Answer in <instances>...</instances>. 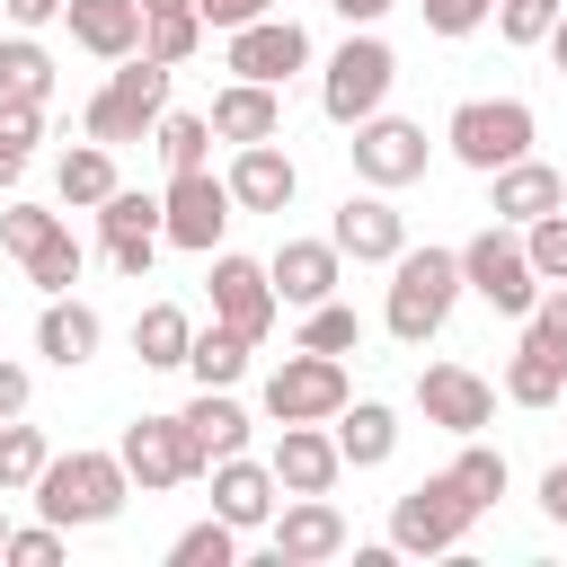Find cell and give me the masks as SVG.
<instances>
[{
  "mask_svg": "<svg viewBox=\"0 0 567 567\" xmlns=\"http://www.w3.org/2000/svg\"><path fill=\"white\" fill-rule=\"evenodd\" d=\"M275 310H284V301H275L266 266H257V257H230V248H221V257H213V319H221V328H239L248 346H266Z\"/></svg>",
  "mask_w": 567,
  "mask_h": 567,
  "instance_id": "14",
  "label": "cell"
},
{
  "mask_svg": "<svg viewBox=\"0 0 567 567\" xmlns=\"http://www.w3.org/2000/svg\"><path fill=\"white\" fill-rule=\"evenodd\" d=\"M97 337H106V319H97L89 301H71V292H44V319H35V354H44V363L80 372V363L97 354Z\"/></svg>",
  "mask_w": 567,
  "mask_h": 567,
  "instance_id": "22",
  "label": "cell"
},
{
  "mask_svg": "<svg viewBox=\"0 0 567 567\" xmlns=\"http://www.w3.org/2000/svg\"><path fill=\"white\" fill-rule=\"evenodd\" d=\"M275 470L266 461H248V452H230V461H213V514L230 523V532H266L275 523Z\"/></svg>",
  "mask_w": 567,
  "mask_h": 567,
  "instance_id": "20",
  "label": "cell"
},
{
  "mask_svg": "<svg viewBox=\"0 0 567 567\" xmlns=\"http://www.w3.org/2000/svg\"><path fill=\"white\" fill-rule=\"evenodd\" d=\"M461 292H478V301L505 310V319H523V310L540 301V275H532L514 221H487L478 239H461Z\"/></svg>",
  "mask_w": 567,
  "mask_h": 567,
  "instance_id": "4",
  "label": "cell"
},
{
  "mask_svg": "<svg viewBox=\"0 0 567 567\" xmlns=\"http://www.w3.org/2000/svg\"><path fill=\"white\" fill-rule=\"evenodd\" d=\"M558 27V0H496V35L505 44H540Z\"/></svg>",
  "mask_w": 567,
  "mask_h": 567,
  "instance_id": "42",
  "label": "cell"
},
{
  "mask_svg": "<svg viewBox=\"0 0 567 567\" xmlns=\"http://www.w3.org/2000/svg\"><path fill=\"white\" fill-rule=\"evenodd\" d=\"M505 399H514V408H558V399H567V363L540 354V346H523V354L505 363Z\"/></svg>",
  "mask_w": 567,
  "mask_h": 567,
  "instance_id": "31",
  "label": "cell"
},
{
  "mask_svg": "<svg viewBox=\"0 0 567 567\" xmlns=\"http://www.w3.org/2000/svg\"><path fill=\"white\" fill-rule=\"evenodd\" d=\"M523 346H540V354L567 363V284H540V301L523 310Z\"/></svg>",
  "mask_w": 567,
  "mask_h": 567,
  "instance_id": "41",
  "label": "cell"
},
{
  "mask_svg": "<svg viewBox=\"0 0 567 567\" xmlns=\"http://www.w3.org/2000/svg\"><path fill=\"white\" fill-rule=\"evenodd\" d=\"M151 142H159V159H168V177H177V168H204V151H213V124H204V115H168V106H159Z\"/></svg>",
  "mask_w": 567,
  "mask_h": 567,
  "instance_id": "37",
  "label": "cell"
},
{
  "mask_svg": "<svg viewBox=\"0 0 567 567\" xmlns=\"http://www.w3.org/2000/svg\"><path fill=\"white\" fill-rule=\"evenodd\" d=\"M0 540H9V514H0Z\"/></svg>",
  "mask_w": 567,
  "mask_h": 567,
  "instance_id": "54",
  "label": "cell"
},
{
  "mask_svg": "<svg viewBox=\"0 0 567 567\" xmlns=\"http://www.w3.org/2000/svg\"><path fill=\"white\" fill-rule=\"evenodd\" d=\"M0 97H35V106L53 97V53L35 35H9L0 44Z\"/></svg>",
  "mask_w": 567,
  "mask_h": 567,
  "instance_id": "32",
  "label": "cell"
},
{
  "mask_svg": "<svg viewBox=\"0 0 567 567\" xmlns=\"http://www.w3.org/2000/svg\"><path fill=\"white\" fill-rule=\"evenodd\" d=\"M27 390H35L27 363H0V416H27Z\"/></svg>",
  "mask_w": 567,
  "mask_h": 567,
  "instance_id": "48",
  "label": "cell"
},
{
  "mask_svg": "<svg viewBox=\"0 0 567 567\" xmlns=\"http://www.w3.org/2000/svg\"><path fill=\"white\" fill-rule=\"evenodd\" d=\"M248 354H257V346H248L239 328H221V319H213V328H195V346H186V363H177V372H195V390H230V381L248 372Z\"/></svg>",
  "mask_w": 567,
  "mask_h": 567,
  "instance_id": "28",
  "label": "cell"
},
{
  "mask_svg": "<svg viewBox=\"0 0 567 567\" xmlns=\"http://www.w3.org/2000/svg\"><path fill=\"white\" fill-rule=\"evenodd\" d=\"M328 425H337V461H346V470H381V461L399 452V416H390L381 399H346Z\"/></svg>",
  "mask_w": 567,
  "mask_h": 567,
  "instance_id": "25",
  "label": "cell"
},
{
  "mask_svg": "<svg viewBox=\"0 0 567 567\" xmlns=\"http://www.w3.org/2000/svg\"><path fill=\"white\" fill-rule=\"evenodd\" d=\"M0 558H9V567H53V558H62V523H35V532H9V540H0Z\"/></svg>",
  "mask_w": 567,
  "mask_h": 567,
  "instance_id": "43",
  "label": "cell"
},
{
  "mask_svg": "<svg viewBox=\"0 0 567 567\" xmlns=\"http://www.w3.org/2000/svg\"><path fill=\"white\" fill-rule=\"evenodd\" d=\"M266 470H275V487H284V496H328L346 461H337V434H328V425H284Z\"/></svg>",
  "mask_w": 567,
  "mask_h": 567,
  "instance_id": "19",
  "label": "cell"
},
{
  "mask_svg": "<svg viewBox=\"0 0 567 567\" xmlns=\"http://www.w3.org/2000/svg\"><path fill=\"white\" fill-rule=\"evenodd\" d=\"M266 540H275V558H284V567H319V558H337V549H346V514H337L328 496H292V505L266 523Z\"/></svg>",
  "mask_w": 567,
  "mask_h": 567,
  "instance_id": "16",
  "label": "cell"
},
{
  "mask_svg": "<svg viewBox=\"0 0 567 567\" xmlns=\"http://www.w3.org/2000/svg\"><path fill=\"white\" fill-rule=\"evenodd\" d=\"M177 416H186V434H195L204 470H213V461H230V452H248V408H239L230 390H195Z\"/></svg>",
  "mask_w": 567,
  "mask_h": 567,
  "instance_id": "26",
  "label": "cell"
},
{
  "mask_svg": "<svg viewBox=\"0 0 567 567\" xmlns=\"http://www.w3.org/2000/svg\"><path fill=\"white\" fill-rule=\"evenodd\" d=\"M44 461H53V452H44V434H35V425H18V416H0V496H27Z\"/></svg>",
  "mask_w": 567,
  "mask_h": 567,
  "instance_id": "34",
  "label": "cell"
},
{
  "mask_svg": "<svg viewBox=\"0 0 567 567\" xmlns=\"http://www.w3.org/2000/svg\"><path fill=\"white\" fill-rule=\"evenodd\" d=\"M133 9H177V0H133Z\"/></svg>",
  "mask_w": 567,
  "mask_h": 567,
  "instance_id": "53",
  "label": "cell"
},
{
  "mask_svg": "<svg viewBox=\"0 0 567 567\" xmlns=\"http://www.w3.org/2000/svg\"><path fill=\"white\" fill-rule=\"evenodd\" d=\"M266 9H275V0H195V18H204V27H221V35H230V27H248V18H266Z\"/></svg>",
  "mask_w": 567,
  "mask_h": 567,
  "instance_id": "47",
  "label": "cell"
},
{
  "mask_svg": "<svg viewBox=\"0 0 567 567\" xmlns=\"http://www.w3.org/2000/svg\"><path fill=\"white\" fill-rule=\"evenodd\" d=\"M558 27H567V0H558Z\"/></svg>",
  "mask_w": 567,
  "mask_h": 567,
  "instance_id": "55",
  "label": "cell"
},
{
  "mask_svg": "<svg viewBox=\"0 0 567 567\" xmlns=\"http://www.w3.org/2000/svg\"><path fill=\"white\" fill-rule=\"evenodd\" d=\"M221 62H230V80H266V89H284V80L310 62V35H301L292 18H275V9H266V18L230 27V53H221Z\"/></svg>",
  "mask_w": 567,
  "mask_h": 567,
  "instance_id": "12",
  "label": "cell"
},
{
  "mask_svg": "<svg viewBox=\"0 0 567 567\" xmlns=\"http://www.w3.org/2000/svg\"><path fill=\"white\" fill-rule=\"evenodd\" d=\"M53 186H62V204H106V195H115V151H106V142H80V151H62Z\"/></svg>",
  "mask_w": 567,
  "mask_h": 567,
  "instance_id": "30",
  "label": "cell"
},
{
  "mask_svg": "<svg viewBox=\"0 0 567 567\" xmlns=\"http://www.w3.org/2000/svg\"><path fill=\"white\" fill-rule=\"evenodd\" d=\"M416 408H425V425H443V434H478V425L496 416V390H487L470 363H425V372H416Z\"/></svg>",
  "mask_w": 567,
  "mask_h": 567,
  "instance_id": "15",
  "label": "cell"
},
{
  "mask_svg": "<svg viewBox=\"0 0 567 567\" xmlns=\"http://www.w3.org/2000/svg\"><path fill=\"white\" fill-rule=\"evenodd\" d=\"M523 257H532L540 284H567V204L540 213V221H523Z\"/></svg>",
  "mask_w": 567,
  "mask_h": 567,
  "instance_id": "40",
  "label": "cell"
},
{
  "mask_svg": "<svg viewBox=\"0 0 567 567\" xmlns=\"http://www.w3.org/2000/svg\"><path fill=\"white\" fill-rule=\"evenodd\" d=\"M18 266H27V284H35V292H71V284H80V239L53 221V230H44V239H35Z\"/></svg>",
  "mask_w": 567,
  "mask_h": 567,
  "instance_id": "33",
  "label": "cell"
},
{
  "mask_svg": "<svg viewBox=\"0 0 567 567\" xmlns=\"http://www.w3.org/2000/svg\"><path fill=\"white\" fill-rule=\"evenodd\" d=\"M540 44H549V53H558V71H567V27H549V35H540Z\"/></svg>",
  "mask_w": 567,
  "mask_h": 567,
  "instance_id": "52",
  "label": "cell"
},
{
  "mask_svg": "<svg viewBox=\"0 0 567 567\" xmlns=\"http://www.w3.org/2000/svg\"><path fill=\"white\" fill-rule=\"evenodd\" d=\"M487 195H496V221H514V230H523V221H540V213H558V204H567V177H558L549 159H532V151H523V159L487 168Z\"/></svg>",
  "mask_w": 567,
  "mask_h": 567,
  "instance_id": "21",
  "label": "cell"
},
{
  "mask_svg": "<svg viewBox=\"0 0 567 567\" xmlns=\"http://www.w3.org/2000/svg\"><path fill=\"white\" fill-rule=\"evenodd\" d=\"M230 186L213 177V168H177L168 177V195H159V239H177V248H195V257H213V239L230 230Z\"/></svg>",
  "mask_w": 567,
  "mask_h": 567,
  "instance_id": "11",
  "label": "cell"
},
{
  "mask_svg": "<svg viewBox=\"0 0 567 567\" xmlns=\"http://www.w3.org/2000/svg\"><path fill=\"white\" fill-rule=\"evenodd\" d=\"M452 478H461V496L487 514V505L505 496V452H487L478 434H461V461H452Z\"/></svg>",
  "mask_w": 567,
  "mask_h": 567,
  "instance_id": "38",
  "label": "cell"
},
{
  "mask_svg": "<svg viewBox=\"0 0 567 567\" xmlns=\"http://www.w3.org/2000/svg\"><path fill=\"white\" fill-rule=\"evenodd\" d=\"M346 133H354L346 151H354V177H363V186L399 195V186H416V177H425V124H408V115H381V106H372V115H363V124H346Z\"/></svg>",
  "mask_w": 567,
  "mask_h": 567,
  "instance_id": "10",
  "label": "cell"
},
{
  "mask_svg": "<svg viewBox=\"0 0 567 567\" xmlns=\"http://www.w3.org/2000/svg\"><path fill=\"white\" fill-rule=\"evenodd\" d=\"M97 230H106V248H115V239H159V195L115 186V195L97 204Z\"/></svg>",
  "mask_w": 567,
  "mask_h": 567,
  "instance_id": "35",
  "label": "cell"
},
{
  "mask_svg": "<svg viewBox=\"0 0 567 567\" xmlns=\"http://www.w3.org/2000/svg\"><path fill=\"white\" fill-rule=\"evenodd\" d=\"M62 18H71V44L97 53V62L142 53V9L133 0H62Z\"/></svg>",
  "mask_w": 567,
  "mask_h": 567,
  "instance_id": "23",
  "label": "cell"
},
{
  "mask_svg": "<svg viewBox=\"0 0 567 567\" xmlns=\"http://www.w3.org/2000/svg\"><path fill=\"white\" fill-rule=\"evenodd\" d=\"M44 230H53V213H35V204H9V213H0V248H9V257H27Z\"/></svg>",
  "mask_w": 567,
  "mask_h": 567,
  "instance_id": "46",
  "label": "cell"
},
{
  "mask_svg": "<svg viewBox=\"0 0 567 567\" xmlns=\"http://www.w3.org/2000/svg\"><path fill=\"white\" fill-rule=\"evenodd\" d=\"M346 399H354L346 354H310V346H292V354L266 372V416H275V425H328Z\"/></svg>",
  "mask_w": 567,
  "mask_h": 567,
  "instance_id": "6",
  "label": "cell"
},
{
  "mask_svg": "<svg viewBox=\"0 0 567 567\" xmlns=\"http://www.w3.org/2000/svg\"><path fill=\"white\" fill-rule=\"evenodd\" d=\"M35 514L44 523H62V532H89V523H115L124 514V496H133V478H124V461L115 452H53L44 470H35Z\"/></svg>",
  "mask_w": 567,
  "mask_h": 567,
  "instance_id": "1",
  "label": "cell"
},
{
  "mask_svg": "<svg viewBox=\"0 0 567 567\" xmlns=\"http://www.w3.org/2000/svg\"><path fill=\"white\" fill-rule=\"evenodd\" d=\"M195 44H204V18H195V0H177V9H142V53L151 62H195Z\"/></svg>",
  "mask_w": 567,
  "mask_h": 567,
  "instance_id": "29",
  "label": "cell"
},
{
  "mask_svg": "<svg viewBox=\"0 0 567 567\" xmlns=\"http://www.w3.org/2000/svg\"><path fill=\"white\" fill-rule=\"evenodd\" d=\"M540 514H549V523H567V461H549V470H540Z\"/></svg>",
  "mask_w": 567,
  "mask_h": 567,
  "instance_id": "50",
  "label": "cell"
},
{
  "mask_svg": "<svg viewBox=\"0 0 567 567\" xmlns=\"http://www.w3.org/2000/svg\"><path fill=\"white\" fill-rule=\"evenodd\" d=\"M416 9H425V27H434V35H470V27H487V9H496V0H416Z\"/></svg>",
  "mask_w": 567,
  "mask_h": 567,
  "instance_id": "45",
  "label": "cell"
},
{
  "mask_svg": "<svg viewBox=\"0 0 567 567\" xmlns=\"http://www.w3.org/2000/svg\"><path fill=\"white\" fill-rule=\"evenodd\" d=\"M301 346H310V354H354V346H363V319L328 292V301H310V310H301Z\"/></svg>",
  "mask_w": 567,
  "mask_h": 567,
  "instance_id": "36",
  "label": "cell"
},
{
  "mask_svg": "<svg viewBox=\"0 0 567 567\" xmlns=\"http://www.w3.org/2000/svg\"><path fill=\"white\" fill-rule=\"evenodd\" d=\"M452 301H461V248H399V257H390V301H381V328H390L399 346L443 337Z\"/></svg>",
  "mask_w": 567,
  "mask_h": 567,
  "instance_id": "2",
  "label": "cell"
},
{
  "mask_svg": "<svg viewBox=\"0 0 567 567\" xmlns=\"http://www.w3.org/2000/svg\"><path fill=\"white\" fill-rule=\"evenodd\" d=\"M115 461H124V478H133L142 496L204 478V452H195L186 416H133V425H124V443H115Z\"/></svg>",
  "mask_w": 567,
  "mask_h": 567,
  "instance_id": "9",
  "label": "cell"
},
{
  "mask_svg": "<svg viewBox=\"0 0 567 567\" xmlns=\"http://www.w3.org/2000/svg\"><path fill=\"white\" fill-rule=\"evenodd\" d=\"M168 62H151V53H124L115 71H106V89L89 97V142H142L151 124H159V106H168Z\"/></svg>",
  "mask_w": 567,
  "mask_h": 567,
  "instance_id": "3",
  "label": "cell"
},
{
  "mask_svg": "<svg viewBox=\"0 0 567 567\" xmlns=\"http://www.w3.org/2000/svg\"><path fill=\"white\" fill-rule=\"evenodd\" d=\"M168 558H177V567H230V558H239V532H230L221 514H213V523H186V532L168 540Z\"/></svg>",
  "mask_w": 567,
  "mask_h": 567,
  "instance_id": "39",
  "label": "cell"
},
{
  "mask_svg": "<svg viewBox=\"0 0 567 567\" xmlns=\"http://www.w3.org/2000/svg\"><path fill=\"white\" fill-rule=\"evenodd\" d=\"M35 133H44V106H35V97H0V151H18V159H27V151H35Z\"/></svg>",
  "mask_w": 567,
  "mask_h": 567,
  "instance_id": "44",
  "label": "cell"
},
{
  "mask_svg": "<svg viewBox=\"0 0 567 567\" xmlns=\"http://www.w3.org/2000/svg\"><path fill=\"white\" fill-rule=\"evenodd\" d=\"M337 239H284L275 257H266V284H275V301L284 310H310V301H328L337 292Z\"/></svg>",
  "mask_w": 567,
  "mask_h": 567,
  "instance_id": "18",
  "label": "cell"
},
{
  "mask_svg": "<svg viewBox=\"0 0 567 567\" xmlns=\"http://www.w3.org/2000/svg\"><path fill=\"white\" fill-rule=\"evenodd\" d=\"M390 80H399V53H390L372 27H354V35L337 44L328 80H319V106H328V124H363V115L390 97Z\"/></svg>",
  "mask_w": 567,
  "mask_h": 567,
  "instance_id": "8",
  "label": "cell"
},
{
  "mask_svg": "<svg viewBox=\"0 0 567 567\" xmlns=\"http://www.w3.org/2000/svg\"><path fill=\"white\" fill-rule=\"evenodd\" d=\"M0 18H9V27H53L62 0H0Z\"/></svg>",
  "mask_w": 567,
  "mask_h": 567,
  "instance_id": "49",
  "label": "cell"
},
{
  "mask_svg": "<svg viewBox=\"0 0 567 567\" xmlns=\"http://www.w3.org/2000/svg\"><path fill=\"white\" fill-rule=\"evenodd\" d=\"M470 523H478V505H470L461 478L443 470V478H416V487L390 505V549H408V558H443V549L470 540Z\"/></svg>",
  "mask_w": 567,
  "mask_h": 567,
  "instance_id": "5",
  "label": "cell"
},
{
  "mask_svg": "<svg viewBox=\"0 0 567 567\" xmlns=\"http://www.w3.org/2000/svg\"><path fill=\"white\" fill-rule=\"evenodd\" d=\"M346 27H372V18H390V0H328Z\"/></svg>",
  "mask_w": 567,
  "mask_h": 567,
  "instance_id": "51",
  "label": "cell"
},
{
  "mask_svg": "<svg viewBox=\"0 0 567 567\" xmlns=\"http://www.w3.org/2000/svg\"><path fill=\"white\" fill-rule=\"evenodd\" d=\"M230 204L239 213H284L292 195H301V168H292V151H275V142H239V159H230Z\"/></svg>",
  "mask_w": 567,
  "mask_h": 567,
  "instance_id": "17",
  "label": "cell"
},
{
  "mask_svg": "<svg viewBox=\"0 0 567 567\" xmlns=\"http://www.w3.org/2000/svg\"><path fill=\"white\" fill-rule=\"evenodd\" d=\"M443 142H452L461 168L487 177V168H505V159L532 151V106H523V97H461L452 124H443Z\"/></svg>",
  "mask_w": 567,
  "mask_h": 567,
  "instance_id": "7",
  "label": "cell"
},
{
  "mask_svg": "<svg viewBox=\"0 0 567 567\" xmlns=\"http://www.w3.org/2000/svg\"><path fill=\"white\" fill-rule=\"evenodd\" d=\"M186 346H195V319H186L177 301H151V310L133 319V354H142V372H177Z\"/></svg>",
  "mask_w": 567,
  "mask_h": 567,
  "instance_id": "27",
  "label": "cell"
},
{
  "mask_svg": "<svg viewBox=\"0 0 567 567\" xmlns=\"http://www.w3.org/2000/svg\"><path fill=\"white\" fill-rule=\"evenodd\" d=\"M221 142H275L284 133V89H266V80H230L221 97H213V115H204Z\"/></svg>",
  "mask_w": 567,
  "mask_h": 567,
  "instance_id": "24",
  "label": "cell"
},
{
  "mask_svg": "<svg viewBox=\"0 0 567 567\" xmlns=\"http://www.w3.org/2000/svg\"><path fill=\"white\" fill-rule=\"evenodd\" d=\"M328 239H337V257H354V266H390V257L408 248V221H399V204H390L381 186H363V195L337 204Z\"/></svg>",
  "mask_w": 567,
  "mask_h": 567,
  "instance_id": "13",
  "label": "cell"
}]
</instances>
